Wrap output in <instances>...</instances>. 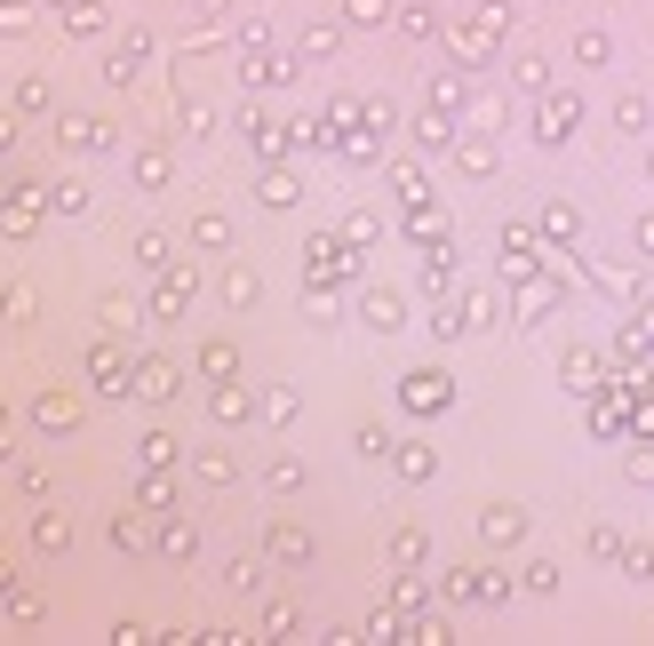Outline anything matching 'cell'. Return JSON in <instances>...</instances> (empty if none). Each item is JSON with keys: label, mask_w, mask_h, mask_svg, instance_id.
I'll list each match as a JSON object with an SVG mask.
<instances>
[{"label": "cell", "mask_w": 654, "mask_h": 646, "mask_svg": "<svg viewBox=\"0 0 654 646\" xmlns=\"http://www.w3.org/2000/svg\"><path fill=\"white\" fill-rule=\"evenodd\" d=\"M32 542H41V551H64V542H73V527H64V512H41V519H32Z\"/></svg>", "instance_id": "5"}, {"label": "cell", "mask_w": 654, "mask_h": 646, "mask_svg": "<svg viewBox=\"0 0 654 646\" xmlns=\"http://www.w3.org/2000/svg\"><path fill=\"white\" fill-rule=\"evenodd\" d=\"M32 423H41V431H73L81 423V399L73 391H41V399H32Z\"/></svg>", "instance_id": "1"}, {"label": "cell", "mask_w": 654, "mask_h": 646, "mask_svg": "<svg viewBox=\"0 0 654 646\" xmlns=\"http://www.w3.org/2000/svg\"><path fill=\"white\" fill-rule=\"evenodd\" d=\"M17 120H24L17 105H9V112H0V160H9V152H17Z\"/></svg>", "instance_id": "11"}, {"label": "cell", "mask_w": 654, "mask_h": 646, "mask_svg": "<svg viewBox=\"0 0 654 646\" xmlns=\"http://www.w3.org/2000/svg\"><path fill=\"white\" fill-rule=\"evenodd\" d=\"M32 224H41V208H32V192L0 176V232H32Z\"/></svg>", "instance_id": "2"}, {"label": "cell", "mask_w": 654, "mask_h": 646, "mask_svg": "<svg viewBox=\"0 0 654 646\" xmlns=\"http://www.w3.org/2000/svg\"><path fill=\"white\" fill-rule=\"evenodd\" d=\"M32 24V9H24V0H0V32H24Z\"/></svg>", "instance_id": "10"}, {"label": "cell", "mask_w": 654, "mask_h": 646, "mask_svg": "<svg viewBox=\"0 0 654 646\" xmlns=\"http://www.w3.org/2000/svg\"><path fill=\"white\" fill-rule=\"evenodd\" d=\"M56 136H64L73 152H96V144H105V120H56Z\"/></svg>", "instance_id": "3"}, {"label": "cell", "mask_w": 654, "mask_h": 646, "mask_svg": "<svg viewBox=\"0 0 654 646\" xmlns=\"http://www.w3.org/2000/svg\"><path fill=\"white\" fill-rule=\"evenodd\" d=\"M64 32H73V41L88 32V41H96V32H105V9H96V0H73V9H64Z\"/></svg>", "instance_id": "4"}, {"label": "cell", "mask_w": 654, "mask_h": 646, "mask_svg": "<svg viewBox=\"0 0 654 646\" xmlns=\"http://www.w3.org/2000/svg\"><path fill=\"white\" fill-rule=\"evenodd\" d=\"M9 105H17V112H41V105H49V80H17Z\"/></svg>", "instance_id": "6"}, {"label": "cell", "mask_w": 654, "mask_h": 646, "mask_svg": "<svg viewBox=\"0 0 654 646\" xmlns=\"http://www.w3.org/2000/svg\"><path fill=\"white\" fill-rule=\"evenodd\" d=\"M0 606H9L17 623H32V615H41V599H32V591H0Z\"/></svg>", "instance_id": "8"}, {"label": "cell", "mask_w": 654, "mask_h": 646, "mask_svg": "<svg viewBox=\"0 0 654 646\" xmlns=\"http://www.w3.org/2000/svg\"><path fill=\"white\" fill-rule=\"evenodd\" d=\"M136 184H144V192H152V184H168V160H160V152H144V160H136Z\"/></svg>", "instance_id": "9"}, {"label": "cell", "mask_w": 654, "mask_h": 646, "mask_svg": "<svg viewBox=\"0 0 654 646\" xmlns=\"http://www.w3.org/2000/svg\"><path fill=\"white\" fill-rule=\"evenodd\" d=\"M0 320H32V295L9 288V280H0Z\"/></svg>", "instance_id": "7"}]
</instances>
